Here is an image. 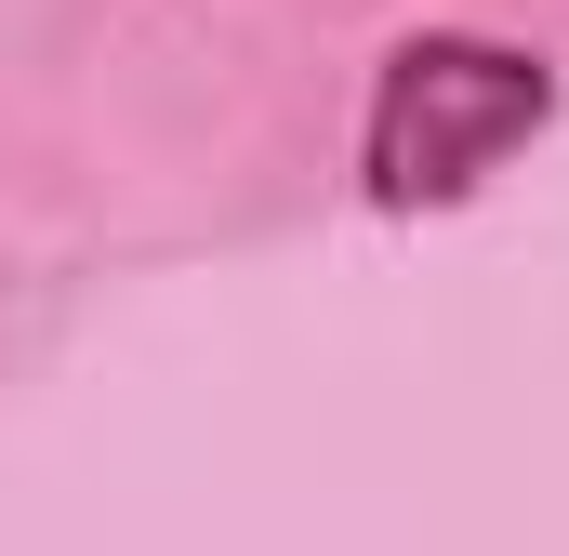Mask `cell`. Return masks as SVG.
I'll return each instance as SVG.
<instances>
[{
	"label": "cell",
	"instance_id": "6da1fadb",
	"mask_svg": "<svg viewBox=\"0 0 569 556\" xmlns=\"http://www.w3.org/2000/svg\"><path fill=\"white\" fill-rule=\"evenodd\" d=\"M557 120V67L477 27H411L371 67V120H358V186L371 212H450L477 199L517 146Z\"/></svg>",
	"mask_w": 569,
	"mask_h": 556
}]
</instances>
